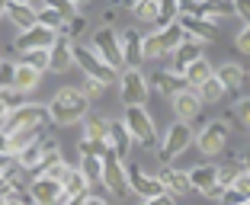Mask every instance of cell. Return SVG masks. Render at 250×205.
Masks as SVG:
<instances>
[{"instance_id":"1","label":"cell","mask_w":250,"mask_h":205,"mask_svg":"<svg viewBox=\"0 0 250 205\" xmlns=\"http://www.w3.org/2000/svg\"><path fill=\"white\" fill-rule=\"evenodd\" d=\"M45 112L55 125H77L90 116V100L77 87H61L52 96V102L45 106Z\"/></svg>"},{"instance_id":"2","label":"cell","mask_w":250,"mask_h":205,"mask_svg":"<svg viewBox=\"0 0 250 205\" xmlns=\"http://www.w3.org/2000/svg\"><path fill=\"white\" fill-rule=\"evenodd\" d=\"M228 138H231V128L221 122V119H206V122L192 132V141H196V147L206 154V157L225 154L228 151Z\"/></svg>"},{"instance_id":"3","label":"cell","mask_w":250,"mask_h":205,"mask_svg":"<svg viewBox=\"0 0 250 205\" xmlns=\"http://www.w3.org/2000/svg\"><path fill=\"white\" fill-rule=\"evenodd\" d=\"M122 125L132 144H141V147H157V128H154V119L145 106H128L122 116Z\"/></svg>"},{"instance_id":"4","label":"cell","mask_w":250,"mask_h":205,"mask_svg":"<svg viewBox=\"0 0 250 205\" xmlns=\"http://www.w3.org/2000/svg\"><path fill=\"white\" fill-rule=\"evenodd\" d=\"M180 42H183V32H180V26L151 29V32H145V36H141V55H145V61L167 58V55H173V51L180 48Z\"/></svg>"},{"instance_id":"5","label":"cell","mask_w":250,"mask_h":205,"mask_svg":"<svg viewBox=\"0 0 250 205\" xmlns=\"http://www.w3.org/2000/svg\"><path fill=\"white\" fill-rule=\"evenodd\" d=\"M189 144H192V128H189V125H183V122H173V125H167L164 138L157 141V157H161L164 167H170V164L177 161Z\"/></svg>"},{"instance_id":"6","label":"cell","mask_w":250,"mask_h":205,"mask_svg":"<svg viewBox=\"0 0 250 205\" xmlns=\"http://www.w3.org/2000/svg\"><path fill=\"white\" fill-rule=\"evenodd\" d=\"M90 48H93V55L100 61H103L109 71H122V48H119V32L112 29V26H100V29L93 32V42H90Z\"/></svg>"},{"instance_id":"7","label":"cell","mask_w":250,"mask_h":205,"mask_svg":"<svg viewBox=\"0 0 250 205\" xmlns=\"http://www.w3.org/2000/svg\"><path fill=\"white\" fill-rule=\"evenodd\" d=\"M119 93H122L125 109L128 106H145L147 96H151V83H147L145 71L141 67H125L122 77H119Z\"/></svg>"},{"instance_id":"8","label":"cell","mask_w":250,"mask_h":205,"mask_svg":"<svg viewBox=\"0 0 250 205\" xmlns=\"http://www.w3.org/2000/svg\"><path fill=\"white\" fill-rule=\"evenodd\" d=\"M71 58H74V64L83 71V77H90V81H100V83H106V87L116 81V71H109L103 61L96 58L90 45H74V48H71Z\"/></svg>"},{"instance_id":"9","label":"cell","mask_w":250,"mask_h":205,"mask_svg":"<svg viewBox=\"0 0 250 205\" xmlns=\"http://www.w3.org/2000/svg\"><path fill=\"white\" fill-rule=\"evenodd\" d=\"M55 157H61V154H58V141H55V138H45V135L36 141V144H29V147H26L22 154H16V161H20V167H26V170H36V173L45 167V164H52Z\"/></svg>"},{"instance_id":"10","label":"cell","mask_w":250,"mask_h":205,"mask_svg":"<svg viewBox=\"0 0 250 205\" xmlns=\"http://www.w3.org/2000/svg\"><path fill=\"white\" fill-rule=\"evenodd\" d=\"M170 106H173V116H177V122H183V125H192V122H199L202 119V100H199V93L196 90H189V87H183L180 93H173L170 96Z\"/></svg>"},{"instance_id":"11","label":"cell","mask_w":250,"mask_h":205,"mask_svg":"<svg viewBox=\"0 0 250 205\" xmlns=\"http://www.w3.org/2000/svg\"><path fill=\"white\" fill-rule=\"evenodd\" d=\"M125 183H128V189L135 192V196L145 202V199H154L161 196V183H157L154 173H147V170H141V164H128L125 167Z\"/></svg>"},{"instance_id":"12","label":"cell","mask_w":250,"mask_h":205,"mask_svg":"<svg viewBox=\"0 0 250 205\" xmlns=\"http://www.w3.org/2000/svg\"><path fill=\"white\" fill-rule=\"evenodd\" d=\"M55 39H58V32L45 29V26H32V29L20 32L13 42V48L20 51V55H29V51H48L55 45Z\"/></svg>"},{"instance_id":"13","label":"cell","mask_w":250,"mask_h":205,"mask_svg":"<svg viewBox=\"0 0 250 205\" xmlns=\"http://www.w3.org/2000/svg\"><path fill=\"white\" fill-rule=\"evenodd\" d=\"M177 26H180V32H183L186 42H196V45H202V48H206L208 42H215V39H218V29H215L212 22L199 20V16H183V13H180Z\"/></svg>"},{"instance_id":"14","label":"cell","mask_w":250,"mask_h":205,"mask_svg":"<svg viewBox=\"0 0 250 205\" xmlns=\"http://www.w3.org/2000/svg\"><path fill=\"white\" fill-rule=\"evenodd\" d=\"M157 183H161V189L167 192V196H173V199H183V196H189V180H186V170H177L173 164L170 167H161L157 170Z\"/></svg>"},{"instance_id":"15","label":"cell","mask_w":250,"mask_h":205,"mask_svg":"<svg viewBox=\"0 0 250 205\" xmlns=\"http://www.w3.org/2000/svg\"><path fill=\"white\" fill-rule=\"evenodd\" d=\"M39 83H42V74H39L36 67L22 64V61L10 67V90H13L16 96H26V93H32V90H39Z\"/></svg>"},{"instance_id":"16","label":"cell","mask_w":250,"mask_h":205,"mask_svg":"<svg viewBox=\"0 0 250 205\" xmlns=\"http://www.w3.org/2000/svg\"><path fill=\"white\" fill-rule=\"evenodd\" d=\"M100 183H103L109 192H116V196H125V192H128V183H125V164L119 161V157H112V154L103 157V180H100Z\"/></svg>"},{"instance_id":"17","label":"cell","mask_w":250,"mask_h":205,"mask_svg":"<svg viewBox=\"0 0 250 205\" xmlns=\"http://www.w3.org/2000/svg\"><path fill=\"white\" fill-rule=\"evenodd\" d=\"M29 202L32 205H61V183L48 176H36L29 183Z\"/></svg>"},{"instance_id":"18","label":"cell","mask_w":250,"mask_h":205,"mask_svg":"<svg viewBox=\"0 0 250 205\" xmlns=\"http://www.w3.org/2000/svg\"><path fill=\"white\" fill-rule=\"evenodd\" d=\"M119 48H122V64L125 67H141L145 55H141V32L138 29H122L119 32Z\"/></svg>"},{"instance_id":"19","label":"cell","mask_w":250,"mask_h":205,"mask_svg":"<svg viewBox=\"0 0 250 205\" xmlns=\"http://www.w3.org/2000/svg\"><path fill=\"white\" fill-rule=\"evenodd\" d=\"M215 81L221 83V90L228 96H241V90H244V67L241 64H234V61H225V64L215 71Z\"/></svg>"},{"instance_id":"20","label":"cell","mask_w":250,"mask_h":205,"mask_svg":"<svg viewBox=\"0 0 250 205\" xmlns=\"http://www.w3.org/2000/svg\"><path fill=\"white\" fill-rule=\"evenodd\" d=\"M106 147H109L112 157H119V161L125 164V157L132 154V138H128V132H125L122 119L119 122H109V135H106Z\"/></svg>"},{"instance_id":"21","label":"cell","mask_w":250,"mask_h":205,"mask_svg":"<svg viewBox=\"0 0 250 205\" xmlns=\"http://www.w3.org/2000/svg\"><path fill=\"white\" fill-rule=\"evenodd\" d=\"M71 48H74V42H71V39H64V36H58V39H55V45L48 48V71H52V74H64L67 67L74 64Z\"/></svg>"},{"instance_id":"22","label":"cell","mask_w":250,"mask_h":205,"mask_svg":"<svg viewBox=\"0 0 250 205\" xmlns=\"http://www.w3.org/2000/svg\"><path fill=\"white\" fill-rule=\"evenodd\" d=\"M199 58H206V55H202V45H196V42H180V48L173 51V55H170V71H177V74H183L186 67L189 64H196Z\"/></svg>"},{"instance_id":"23","label":"cell","mask_w":250,"mask_h":205,"mask_svg":"<svg viewBox=\"0 0 250 205\" xmlns=\"http://www.w3.org/2000/svg\"><path fill=\"white\" fill-rule=\"evenodd\" d=\"M3 16H7V20L13 22L20 32H26V29H32V26H39L32 3H3Z\"/></svg>"},{"instance_id":"24","label":"cell","mask_w":250,"mask_h":205,"mask_svg":"<svg viewBox=\"0 0 250 205\" xmlns=\"http://www.w3.org/2000/svg\"><path fill=\"white\" fill-rule=\"evenodd\" d=\"M151 87L157 90L161 96H173V93H180V90L186 87V81H183V74H177V71H170V67H164V71H157L154 77H151Z\"/></svg>"},{"instance_id":"25","label":"cell","mask_w":250,"mask_h":205,"mask_svg":"<svg viewBox=\"0 0 250 205\" xmlns=\"http://www.w3.org/2000/svg\"><path fill=\"white\" fill-rule=\"evenodd\" d=\"M221 122L234 125V128H241V132H250V96H241L231 109L221 112Z\"/></svg>"},{"instance_id":"26","label":"cell","mask_w":250,"mask_h":205,"mask_svg":"<svg viewBox=\"0 0 250 205\" xmlns=\"http://www.w3.org/2000/svg\"><path fill=\"white\" fill-rule=\"evenodd\" d=\"M109 122L106 116H87L83 119V141H96V144H106V135H109Z\"/></svg>"},{"instance_id":"27","label":"cell","mask_w":250,"mask_h":205,"mask_svg":"<svg viewBox=\"0 0 250 205\" xmlns=\"http://www.w3.org/2000/svg\"><path fill=\"white\" fill-rule=\"evenodd\" d=\"M186 180H189L192 192H206L208 186H215V164H202V167L186 170Z\"/></svg>"},{"instance_id":"28","label":"cell","mask_w":250,"mask_h":205,"mask_svg":"<svg viewBox=\"0 0 250 205\" xmlns=\"http://www.w3.org/2000/svg\"><path fill=\"white\" fill-rule=\"evenodd\" d=\"M212 74H215V67L208 64L206 58H199L196 64H189V67L183 71V81H186V87H189V90H199L202 83L208 81V77H212Z\"/></svg>"},{"instance_id":"29","label":"cell","mask_w":250,"mask_h":205,"mask_svg":"<svg viewBox=\"0 0 250 205\" xmlns=\"http://www.w3.org/2000/svg\"><path fill=\"white\" fill-rule=\"evenodd\" d=\"M81 176L87 180V186H96L103 180V157L100 154H81Z\"/></svg>"},{"instance_id":"30","label":"cell","mask_w":250,"mask_h":205,"mask_svg":"<svg viewBox=\"0 0 250 205\" xmlns=\"http://www.w3.org/2000/svg\"><path fill=\"white\" fill-rule=\"evenodd\" d=\"M177 20H180V0H157V26L154 29L177 26Z\"/></svg>"},{"instance_id":"31","label":"cell","mask_w":250,"mask_h":205,"mask_svg":"<svg viewBox=\"0 0 250 205\" xmlns=\"http://www.w3.org/2000/svg\"><path fill=\"white\" fill-rule=\"evenodd\" d=\"M196 93H199V100H202V106H218V102L228 100V93H225V90H221V83L215 81V74H212V77H208V81L196 90Z\"/></svg>"},{"instance_id":"32","label":"cell","mask_w":250,"mask_h":205,"mask_svg":"<svg viewBox=\"0 0 250 205\" xmlns=\"http://www.w3.org/2000/svg\"><path fill=\"white\" fill-rule=\"evenodd\" d=\"M132 13L145 26H157V0H138V3H132Z\"/></svg>"},{"instance_id":"33","label":"cell","mask_w":250,"mask_h":205,"mask_svg":"<svg viewBox=\"0 0 250 205\" xmlns=\"http://www.w3.org/2000/svg\"><path fill=\"white\" fill-rule=\"evenodd\" d=\"M20 106H22V102H20V96H16L10 87H3V90H0V132H3V125H7L10 112H13V109H20Z\"/></svg>"},{"instance_id":"34","label":"cell","mask_w":250,"mask_h":205,"mask_svg":"<svg viewBox=\"0 0 250 205\" xmlns=\"http://www.w3.org/2000/svg\"><path fill=\"white\" fill-rule=\"evenodd\" d=\"M22 64H29L39 74H45L48 71V51H29V55H22Z\"/></svg>"},{"instance_id":"35","label":"cell","mask_w":250,"mask_h":205,"mask_svg":"<svg viewBox=\"0 0 250 205\" xmlns=\"http://www.w3.org/2000/svg\"><path fill=\"white\" fill-rule=\"evenodd\" d=\"M77 90H81V93L87 96V100H100V96L106 93V83H100V81H90V77H83V83H81Z\"/></svg>"},{"instance_id":"36","label":"cell","mask_w":250,"mask_h":205,"mask_svg":"<svg viewBox=\"0 0 250 205\" xmlns=\"http://www.w3.org/2000/svg\"><path fill=\"white\" fill-rule=\"evenodd\" d=\"M231 192H237L244 202L250 199V173H247V170H241V173L234 176V183H231Z\"/></svg>"},{"instance_id":"37","label":"cell","mask_w":250,"mask_h":205,"mask_svg":"<svg viewBox=\"0 0 250 205\" xmlns=\"http://www.w3.org/2000/svg\"><path fill=\"white\" fill-rule=\"evenodd\" d=\"M234 48L244 51V55H250V22H247V26H241V32L234 36Z\"/></svg>"},{"instance_id":"38","label":"cell","mask_w":250,"mask_h":205,"mask_svg":"<svg viewBox=\"0 0 250 205\" xmlns=\"http://www.w3.org/2000/svg\"><path fill=\"white\" fill-rule=\"evenodd\" d=\"M234 3V16H241L244 20V26L250 22V0H231Z\"/></svg>"},{"instance_id":"39","label":"cell","mask_w":250,"mask_h":205,"mask_svg":"<svg viewBox=\"0 0 250 205\" xmlns=\"http://www.w3.org/2000/svg\"><path fill=\"white\" fill-rule=\"evenodd\" d=\"M141 205H177V199L167 196V192H161V196H154V199H145Z\"/></svg>"},{"instance_id":"40","label":"cell","mask_w":250,"mask_h":205,"mask_svg":"<svg viewBox=\"0 0 250 205\" xmlns=\"http://www.w3.org/2000/svg\"><path fill=\"white\" fill-rule=\"evenodd\" d=\"M202 196H206L208 202H221V196H225V189H221V186H208V189L202 192Z\"/></svg>"},{"instance_id":"41","label":"cell","mask_w":250,"mask_h":205,"mask_svg":"<svg viewBox=\"0 0 250 205\" xmlns=\"http://www.w3.org/2000/svg\"><path fill=\"white\" fill-rule=\"evenodd\" d=\"M0 205H32V202H29V196H26V199H3Z\"/></svg>"},{"instance_id":"42","label":"cell","mask_w":250,"mask_h":205,"mask_svg":"<svg viewBox=\"0 0 250 205\" xmlns=\"http://www.w3.org/2000/svg\"><path fill=\"white\" fill-rule=\"evenodd\" d=\"M83 205H106V202H103V199H96V196H90V199H87Z\"/></svg>"},{"instance_id":"43","label":"cell","mask_w":250,"mask_h":205,"mask_svg":"<svg viewBox=\"0 0 250 205\" xmlns=\"http://www.w3.org/2000/svg\"><path fill=\"white\" fill-rule=\"evenodd\" d=\"M241 164H244V170H247V173H250V151H247V154H244V157H241Z\"/></svg>"},{"instance_id":"44","label":"cell","mask_w":250,"mask_h":205,"mask_svg":"<svg viewBox=\"0 0 250 205\" xmlns=\"http://www.w3.org/2000/svg\"><path fill=\"white\" fill-rule=\"evenodd\" d=\"M241 205H250V199H247V202H241Z\"/></svg>"},{"instance_id":"45","label":"cell","mask_w":250,"mask_h":205,"mask_svg":"<svg viewBox=\"0 0 250 205\" xmlns=\"http://www.w3.org/2000/svg\"><path fill=\"white\" fill-rule=\"evenodd\" d=\"M0 71H3V61H0Z\"/></svg>"},{"instance_id":"46","label":"cell","mask_w":250,"mask_h":205,"mask_svg":"<svg viewBox=\"0 0 250 205\" xmlns=\"http://www.w3.org/2000/svg\"><path fill=\"white\" fill-rule=\"evenodd\" d=\"M247 77H250V71H247Z\"/></svg>"}]
</instances>
